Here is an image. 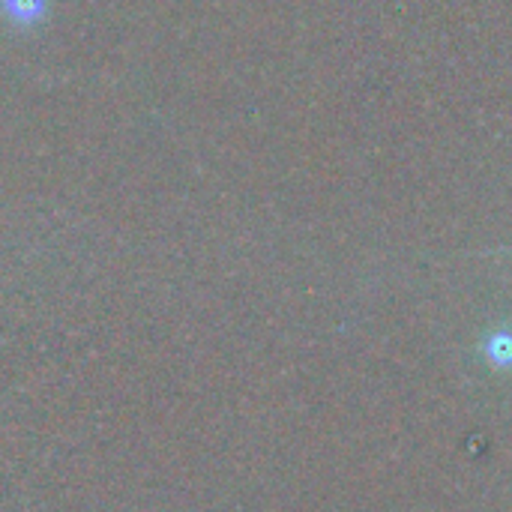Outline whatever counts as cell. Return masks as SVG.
Returning <instances> with one entry per match:
<instances>
[{
  "label": "cell",
  "mask_w": 512,
  "mask_h": 512,
  "mask_svg": "<svg viewBox=\"0 0 512 512\" xmlns=\"http://www.w3.org/2000/svg\"><path fill=\"white\" fill-rule=\"evenodd\" d=\"M486 351H489V360H492V363H498V366H510L512 363V336H507V333H495V336L489 339Z\"/></svg>",
  "instance_id": "cell-1"
}]
</instances>
